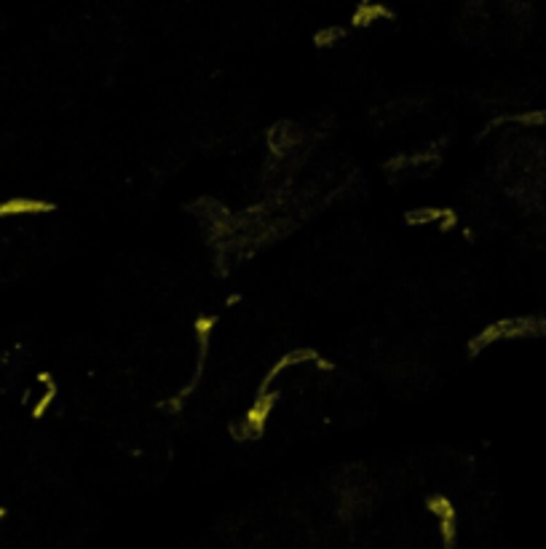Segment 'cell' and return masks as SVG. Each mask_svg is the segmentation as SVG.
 Instances as JSON below:
<instances>
[{"instance_id":"obj_1","label":"cell","mask_w":546,"mask_h":549,"mask_svg":"<svg viewBox=\"0 0 546 549\" xmlns=\"http://www.w3.org/2000/svg\"><path fill=\"white\" fill-rule=\"evenodd\" d=\"M51 209L43 201H33V198H11V201H0V217L9 215H33V212H46Z\"/></svg>"}]
</instances>
